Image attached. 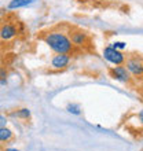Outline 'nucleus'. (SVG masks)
<instances>
[{"label":"nucleus","instance_id":"9d476101","mask_svg":"<svg viewBox=\"0 0 143 151\" xmlns=\"http://www.w3.org/2000/svg\"><path fill=\"white\" fill-rule=\"evenodd\" d=\"M80 110H81V109H80L79 104H69V106H68V111H69V113H72V114L79 115L80 113H81Z\"/></svg>","mask_w":143,"mask_h":151},{"label":"nucleus","instance_id":"0eeeda50","mask_svg":"<svg viewBox=\"0 0 143 151\" xmlns=\"http://www.w3.org/2000/svg\"><path fill=\"white\" fill-rule=\"evenodd\" d=\"M17 35V28L14 26V25H4L3 28L0 29V37L3 40H10L12 39V37Z\"/></svg>","mask_w":143,"mask_h":151},{"label":"nucleus","instance_id":"6e6552de","mask_svg":"<svg viewBox=\"0 0 143 151\" xmlns=\"http://www.w3.org/2000/svg\"><path fill=\"white\" fill-rule=\"evenodd\" d=\"M32 1H33V0H11V1H10V4H8V8L14 10V8L25 7V6L30 4Z\"/></svg>","mask_w":143,"mask_h":151},{"label":"nucleus","instance_id":"7ed1b4c3","mask_svg":"<svg viewBox=\"0 0 143 151\" xmlns=\"http://www.w3.org/2000/svg\"><path fill=\"white\" fill-rule=\"evenodd\" d=\"M125 68L128 69V72L131 73L132 76H135V77H139V76L143 74V62L138 56L128 58L127 62H125Z\"/></svg>","mask_w":143,"mask_h":151},{"label":"nucleus","instance_id":"9b49d317","mask_svg":"<svg viewBox=\"0 0 143 151\" xmlns=\"http://www.w3.org/2000/svg\"><path fill=\"white\" fill-rule=\"evenodd\" d=\"M14 115H18V117H22V118H29V115H30V111H29L28 109H22V110H20V111L15 113Z\"/></svg>","mask_w":143,"mask_h":151},{"label":"nucleus","instance_id":"ddd939ff","mask_svg":"<svg viewBox=\"0 0 143 151\" xmlns=\"http://www.w3.org/2000/svg\"><path fill=\"white\" fill-rule=\"evenodd\" d=\"M6 124H7V118H6L3 114H0V128L6 127Z\"/></svg>","mask_w":143,"mask_h":151},{"label":"nucleus","instance_id":"f257e3e1","mask_svg":"<svg viewBox=\"0 0 143 151\" xmlns=\"http://www.w3.org/2000/svg\"><path fill=\"white\" fill-rule=\"evenodd\" d=\"M46 44L56 54H70L73 50V43L69 36L62 32H51L44 37Z\"/></svg>","mask_w":143,"mask_h":151},{"label":"nucleus","instance_id":"39448f33","mask_svg":"<svg viewBox=\"0 0 143 151\" xmlns=\"http://www.w3.org/2000/svg\"><path fill=\"white\" fill-rule=\"evenodd\" d=\"M69 63H70V56L68 54H58L51 60V66L54 69H65L69 66Z\"/></svg>","mask_w":143,"mask_h":151},{"label":"nucleus","instance_id":"2eb2a0df","mask_svg":"<svg viewBox=\"0 0 143 151\" xmlns=\"http://www.w3.org/2000/svg\"><path fill=\"white\" fill-rule=\"evenodd\" d=\"M6 151H18V150H14V148H7Z\"/></svg>","mask_w":143,"mask_h":151},{"label":"nucleus","instance_id":"4468645a","mask_svg":"<svg viewBox=\"0 0 143 151\" xmlns=\"http://www.w3.org/2000/svg\"><path fill=\"white\" fill-rule=\"evenodd\" d=\"M139 121L143 124V111H140V113H139Z\"/></svg>","mask_w":143,"mask_h":151},{"label":"nucleus","instance_id":"f8f14e48","mask_svg":"<svg viewBox=\"0 0 143 151\" xmlns=\"http://www.w3.org/2000/svg\"><path fill=\"white\" fill-rule=\"evenodd\" d=\"M111 47H114L116 50H124L127 45H125V43H123V41H116V43H113Z\"/></svg>","mask_w":143,"mask_h":151},{"label":"nucleus","instance_id":"f03ea898","mask_svg":"<svg viewBox=\"0 0 143 151\" xmlns=\"http://www.w3.org/2000/svg\"><path fill=\"white\" fill-rule=\"evenodd\" d=\"M103 56L105 59H107L110 63L116 65V66H120L125 62V55H124L121 51L116 50L114 47H106L103 50Z\"/></svg>","mask_w":143,"mask_h":151},{"label":"nucleus","instance_id":"423d86ee","mask_svg":"<svg viewBox=\"0 0 143 151\" xmlns=\"http://www.w3.org/2000/svg\"><path fill=\"white\" fill-rule=\"evenodd\" d=\"M70 40H72V43H73V45H79V47H80V45L87 44L88 36H87V33L77 30V32L70 33Z\"/></svg>","mask_w":143,"mask_h":151},{"label":"nucleus","instance_id":"1a4fd4ad","mask_svg":"<svg viewBox=\"0 0 143 151\" xmlns=\"http://www.w3.org/2000/svg\"><path fill=\"white\" fill-rule=\"evenodd\" d=\"M12 139V132L6 127L0 128V142H8Z\"/></svg>","mask_w":143,"mask_h":151},{"label":"nucleus","instance_id":"20e7f679","mask_svg":"<svg viewBox=\"0 0 143 151\" xmlns=\"http://www.w3.org/2000/svg\"><path fill=\"white\" fill-rule=\"evenodd\" d=\"M110 76L117 81H121V83H129L131 81V73L128 72V69L125 66H121V65L110 69Z\"/></svg>","mask_w":143,"mask_h":151}]
</instances>
